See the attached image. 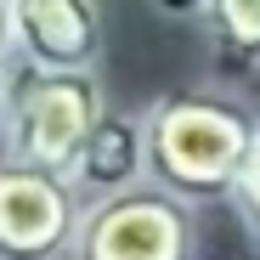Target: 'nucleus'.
<instances>
[{"mask_svg": "<svg viewBox=\"0 0 260 260\" xmlns=\"http://www.w3.org/2000/svg\"><path fill=\"white\" fill-rule=\"evenodd\" d=\"M147 113V176L181 204H232L260 147V108L226 85H176Z\"/></svg>", "mask_w": 260, "mask_h": 260, "instance_id": "1", "label": "nucleus"}, {"mask_svg": "<svg viewBox=\"0 0 260 260\" xmlns=\"http://www.w3.org/2000/svg\"><path fill=\"white\" fill-rule=\"evenodd\" d=\"M6 79H12V96H6L0 158L68 176V164L79 158L85 142H91V130L108 119L102 68L96 74H57V68L12 62Z\"/></svg>", "mask_w": 260, "mask_h": 260, "instance_id": "2", "label": "nucleus"}, {"mask_svg": "<svg viewBox=\"0 0 260 260\" xmlns=\"http://www.w3.org/2000/svg\"><path fill=\"white\" fill-rule=\"evenodd\" d=\"M198 254H204L198 209L147 181L136 192L85 204L68 260H198Z\"/></svg>", "mask_w": 260, "mask_h": 260, "instance_id": "3", "label": "nucleus"}, {"mask_svg": "<svg viewBox=\"0 0 260 260\" xmlns=\"http://www.w3.org/2000/svg\"><path fill=\"white\" fill-rule=\"evenodd\" d=\"M85 198L68 176L0 158V260H68Z\"/></svg>", "mask_w": 260, "mask_h": 260, "instance_id": "4", "label": "nucleus"}, {"mask_svg": "<svg viewBox=\"0 0 260 260\" xmlns=\"http://www.w3.org/2000/svg\"><path fill=\"white\" fill-rule=\"evenodd\" d=\"M108 57L102 0H17V62L96 74Z\"/></svg>", "mask_w": 260, "mask_h": 260, "instance_id": "5", "label": "nucleus"}, {"mask_svg": "<svg viewBox=\"0 0 260 260\" xmlns=\"http://www.w3.org/2000/svg\"><path fill=\"white\" fill-rule=\"evenodd\" d=\"M68 181L85 204H102L119 192L147 187V113L136 108H108V119L91 130V142L79 147V158L68 164Z\"/></svg>", "mask_w": 260, "mask_h": 260, "instance_id": "6", "label": "nucleus"}, {"mask_svg": "<svg viewBox=\"0 0 260 260\" xmlns=\"http://www.w3.org/2000/svg\"><path fill=\"white\" fill-rule=\"evenodd\" d=\"M204 40L226 68L260 74V0H204Z\"/></svg>", "mask_w": 260, "mask_h": 260, "instance_id": "7", "label": "nucleus"}, {"mask_svg": "<svg viewBox=\"0 0 260 260\" xmlns=\"http://www.w3.org/2000/svg\"><path fill=\"white\" fill-rule=\"evenodd\" d=\"M232 209H238V226H243L249 254L260 260V147H254V158H249V170H243V181H238V192H232Z\"/></svg>", "mask_w": 260, "mask_h": 260, "instance_id": "8", "label": "nucleus"}, {"mask_svg": "<svg viewBox=\"0 0 260 260\" xmlns=\"http://www.w3.org/2000/svg\"><path fill=\"white\" fill-rule=\"evenodd\" d=\"M17 62V0H0V68Z\"/></svg>", "mask_w": 260, "mask_h": 260, "instance_id": "9", "label": "nucleus"}, {"mask_svg": "<svg viewBox=\"0 0 260 260\" xmlns=\"http://www.w3.org/2000/svg\"><path fill=\"white\" fill-rule=\"evenodd\" d=\"M153 6L170 23H204V0H153Z\"/></svg>", "mask_w": 260, "mask_h": 260, "instance_id": "10", "label": "nucleus"}, {"mask_svg": "<svg viewBox=\"0 0 260 260\" xmlns=\"http://www.w3.org/2000/svg\"><path fill=\"white\" fill-rule=\"evenodd\" d=\"M6 96H12V79H6V68H0V136H6Z\"/></svg>", "mask_w": 260, "mask_h": 260, "instance_id": "11", "label": "nucleus"}]
</instances>
